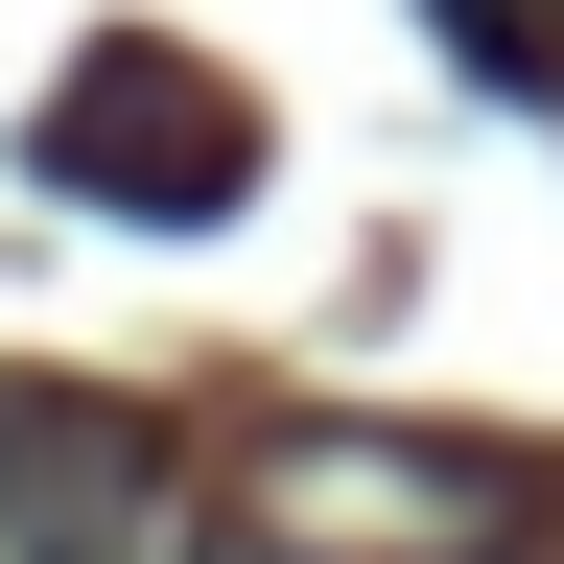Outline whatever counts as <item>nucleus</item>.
<instances>
[{"mask_svg": "<svg viewBox=\"0 0 564 564\" xmlns=\"http://www.w3.org/2000/svg\"><path fill=\"white\" fill-rule=\"evenodd\" d=\"M24 165H47L70 212H141V236H188V212H236V188H259V95L118 24V47H70V70H47Z\"/></svg>", "mask_w": 564, "mask_h": 564, "instance_id": "1", "label": "nucleus"}, {"mask_svg": "<svg viewBox=\"0 0 564 564\" xmlns=\"http://www.w3.org/2000/svg\"><path fill=\"white\" fill-rule=\"evenodd\" d=\"M0 564H165V447L118 400L0 377Z\"/></svg>", "mask_w": 564, "mask_h": 564, "instance_id": "2", "label": "nucleus"}, {"mask_svg": "<svg viewBox=\"0 0 564 564\" xmlns=\"http://www.w3.org/2000/svg\"><path fill=\"white\" fill-rule=\"evenodd\" d=\"M541 24H564V0H541Z\"/></svg>", "mask_w": 564, "mask_h": 564, "instance_id": "3", "label": "nucleus"}]
</instances>
